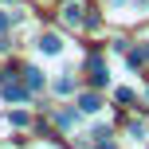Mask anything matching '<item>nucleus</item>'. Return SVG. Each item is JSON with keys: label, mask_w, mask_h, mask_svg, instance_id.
<instances>
[{"label": "nucleus", "mask_w": 149, "mask_h": 149, "mask_svg": "<svg viewBox=\"0 0 149 149\" xmlns=\"http://www.w3.org/2000/svg\"><path fill=\"white\" fill-rule=\"evenodd\" d=\"M4 98H8V102H24V98H28V90H24V86H16V82L8 79V82H4Z\"/></svg>", "instance_id": "obj_1"}, {"label": "nucleus", "mask_w": 149, "mask_h": 149, "mask_svg": "<svg viewBox=\"0 0 149 149\" xmlns=\"http://www.w3.org/2000/svg\"><path fill=\"white\" fill-rule=\"evenodd\" d=\"M63 20H67V24H79L82 20V4H67V8H63Z\"/></svg>", "instance_id": "obj_2"}, {"label": "nucleus", "mask_w": 149, "mask_h": 149, "mask_svg": "<svg viewBox=\"0 0 149 149\" xmlns=\"http://www.w3.org/2000/svg\"><path fill=\"white\" fill-rule=\"evenodd\" d=\"M39 47H43L47 55H55V51H59V36H43V39H39Z\"/></svg>", "instance_id": "obj_3"}, {"label": "nucleus", "mask_w": 149, "mask_h": 149, "mask_svg": "<svg viewBox=\"0 0 149 149\" xmlns=\"http://www.w3.org/2000/svg\"><path fill=\"white\" fill-rule=\"evenodd\" d=\"M79 106H82L86 114H94V110H98V94H82V98H79Z\"/></svg>", "instance_id": "obj_4"}, {"label": "nucleus", "mask_w": 149, "mask_h": 149, "mask_svg": "<svg viewBox=\"0 0 149 149\" xmlns=\"http://www.w3.org/2000/svg\"><path fill=\"white\" fill-rule=\"evenodd\" d=\"M24 74H28V86H31V90H36L39 82H43V79H39V71H36V67H28V71H24Z\"/></svg>", "instance_id": "obj_5"}, {"label": "nucleus", "mask_w": 149, "mask_h": 149, "mask_svg": "<svg viewBox=\"0 0 149 149\" xmlns=\"http://www.w3.org/2000/svg\"><path fill=\"white\" fill-rule=\"evenodd\" d=\"M12 20H16V12H0V31H4V28H8Z\"/></svg>", "instance_id": "obj_6"}, {"label": "nucleus", "mask_w": 149, "mask_h": 149, "mask_svg": "<svg viewBox=\"0 0 149 149\" xmlns=\"http://www.w3.org/2000/svg\"><path fill=\"white\" fill-rule=\"evenodd\" d=\"M145 59H149V47H145Z\"/></svg>", "instance_id": "obj_7"}]
</instances>
